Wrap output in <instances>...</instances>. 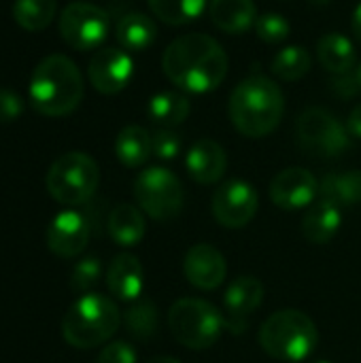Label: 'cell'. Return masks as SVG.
Returning a JSON list of instances; mask_svg holds the SVG:
<instances>
[{
  "label": "cell",
  "instance_id": "cell-11",
  "mask_svg": "<svg viewBox=\"0 0 361 363\" xmlns=\"http://www.w3.org/2000/svg\"><path fill=\"white\" fill-rule=\"evenodd\" d=\"M260 206V196L249 181L232 179L226 181L213 196V215L215 219L230 230L245 228L251 223Z\"/></svg>",
  "mask_w": 361,
  "mask_h": 363
},
{
  "label": "cell",
  "instance_id": "cell-33",
  "mask_svg": "<svg viewBox=\"0 0 361 363\" xmlns=\"http://www.w3.org/2000/svg\"><path fill=\"white\" fill-rule=\"evenodd\" d=\"M181 136L170 130V128H162L153 134V155L162 162H170L181 153Z\"/></svg>",
  "mask_w": 361,
  "mask_h": 363
},
{
  "label": "cell",
  "instance_id": "cell-40",
  "mask_svg": "<svg viewBox=\"0 0 361 363\" xmlns=\"http://www.w3.org/2000/svg\"><path fill=\"white\" fill-rule=\"evenodd\" d=\"M355 77H357V85H360V89H361V64H360V68H357V72H355Z\"/></svg>",
  "mask_w": 361,
  "mask_h": 363
},
{
  "label": "cell",
  "instance_id": "cell-36",
  "mask_svg": "<svg viewBox=\"0 0 361 363\" xmlns=\"http://www.w3.org/2000/svg\"><path fill=\"white\" fill-rule=\"evenodd\" d=\"M347 132L353 136V138H360L361 140V104L355 106L351 111V115L347 117Z\"/></svg>",
  "mask_w": 361,
  "mask_h": 363
},
{
  "label": "cell",
  "instance_id": "cell-37",
  "mask_svg": "<svg viewBox=\"0 0 361 363\" xmlns=\"http://www.w3.org/2000/svg\"><path fill=\"white\" fill-rule=\"evenodd\" d=\"M351 30L355 34V38L361 43V2L355 6L353 11V19H351Z\"/></svg>",
  "mask_w": 361,
  "mask_h": 363
},
{
  "label": "cell",
  "instance_id": "cell-35",
  "mask_svg": "<svg viewBox=\"0 0 361 363\" xmlns=\"http://www.w3.org/2000/svg\"><path fill=\"white\" fill-rule=\"evenodd\" d=\"M21 113H23V100L11 89H0V123H11L19 119Z\"/></svg>",
  "mask_w": 361,
  "mask_h": 363
},
{
  "label": "cell",
  "instance_id": "cell-18",
  "mask_svg": "<svg viewBox=\"0 0 361 363\" xmlns=\"http://www.w3.org/2000/svg\"><path fill=\"white\" fill-rule=\"evenodd\" d=\"M106 287L121 302H134L143 296L145 274L136 255L119 253L106 268Z\"/></svg>",
  "mask_w": 361,
  "mask_h": 363
},
{
  "label": "cell",
  "instance_id": "cell-27",
  "mask_svg": "<svg viewBox=\"0 0 361 363\" xmlns=\"http://www.w3.org/2000/svg\"><path fill=\"white\" fill-rule=\"evenodd\" d=\"M147 2L151 13L168 26L189 23L198 19L211 4V0H147Z\"/></svg>",
  "mask_w": 361,
  "mask_h": 363
},
{
  "label": "cell",
  "instance_id": "cell-38",
  "mask_svg": "<svg viewBox=\"0 0 361 363\" xmlns=\"http://www.w3.org/2000/svg\"><path fill=\"white\" fill-rule=\"evenodd\" d=\"M147 363H183L181 359H177V357H168V355H160V357H153V359H149Z\"/></svg>",
  "mask_w": 361,
  "mask_h": 363
},
{
  "label": "cell",
  "instance_id": "cell-32",
  "mask_svg": "<svg viewBox=\"0 0 361 363\" xmlns=\"http://www.w3.org/2000/svg\"><path fill=\"white\" fill-rule=\"evenodd\" d=\"M289 32H291L289 21L279 13H264L255 19V34L268 45L283 43L289 36Z\"/></svg>",
  "mask_w": 361,
  "mask_h": 363
},
{
  "label": "cell",
  "instance_id": "cell-16",
  "mask_svg": "<svg viewBox=\"0 0 361 363\" xmlns=\"http://www.w3.org/2000/svg\"><path fill=\"white\" fill-rule=\"evenodd\" d=\"M264 300V285L255 277H238L234 279L226 294H223V306L230 315L226 321V328H234V332H245L247 319L262 306Z\"/></svg>",
  "mask_w": 361,
  "mask_h": 363
},
{
  "label": "cell",
  "instance_id": "cell-30",
  "mask_svg": "<svg viewBox=\"0 0 361 363\" xmlns=\"http://www.w3.org/2000/svg\"><path fill=\"white\" fill-rule=\"evenodd\" d=\"M123 323L134 338L147 340L157 332V306L147 298H138L123 313Z\"/></svg>",
  "mask_w": 361,
  "mask_h": 363
},
{
  "label": "cell",
  "instance_id": "cell-2",
  "mask_svg": "<svg viewBox=\"0 0 361 363\" xmlns=\"http://www.w3.org/2000/svg\"><path fill=\"white\" fill-rule=\"evenodd\" d=\"M228 113L243 136L264 138L279 128L285 113V96L266 74H251L230 94Z\"/></svg>",
  "mask_w": 361,
  "mask_h": 363
},
{
  "label": "cell",
  "instance_id": "cell-20",
  "mask_svg": "<svg viewBox=\"0 0 361 363\" xmlns=\"http://www.w3.org/2000/svg\"><path fill=\"white\" fill-rule=\"evenodd\" d=\"M343 225V213L336 204L319 200L309 206L304 219H302V234L313 245H326L330 242Z\"/></svg>",
  "mask_w": 361,
  "mask_h": 363
},
{
  "label": "cell",
  "instance_id": "cell-17",
  "mask_svg": "<svg viewBox=\"0 0 361 363\" xmlns=\"http://www.w3.org/2000/svg\"><path fill=\"white\" fill-rule=\"evenodd\" d=\"M185 168L189 177L200 185H215L223 179L228 170V155L226 149L211 138L196 140L187 155H185Z\"/></svg>",
  "mask_w": 361,
  "mask_h": 363
},
{
  "label": "cell",
  "instance_id": "cell-22",
  "mask_svg": "<svg viewBox=\"0 0 361 363\" xmlns=\"http://www.w3.org/2000/svg\"><path fill=\"white\" fill-rule=\"evenodd\" d=\"M115 36L121 49H126L128 53L147 51L157 40V26L145 13H128L117 21Z\"/></svg>",
  "mask_w": 361,
  "mask_h": 363
},
{
  "label": "cell",
  "instance_id": "cell-31",
  "mask_svg": "<svg viewBox=\"0 0 361 363\" xmlns=\"http://www.w3.org/2000/svg\"><path fill=\"white\" fill-rule=\"evenodd\" d=\"M100 274H102V264L98 257L89 255V257H83L74 264L72 268V274H70V287L72 291L77 294H89V289L100 281Z\"/></svg>",
  "mask_w": 361,
  "mask_h": 363
},
{
  "label": "cell",
  "instance_id": "cell-1",
  "mask_svg": "<svg viewBox=\"0 0 361 363\" xmlns=\"http://www.w3.org/2000/svg\"><path fill=\"white\" fill-rule=\"evenodd\" d=\"M164 74L187 94L215 91L228 74V55L209 34L191 32L174 38L162 55Z\"/></svg>",
  "mask_w": 361,
  "mask_h": 363
},
{
  "label": "cell",
  "instance_id": "cell-10",
  "mask_svg": "<svg viewBox=\"0 0 361 363\" xmlns=\"http://www.w3.org/2000/svg\"><path fill=\"white\" fill-rule=\"evenodd\" d=\"M109 15L91 2H70L60 15V36L77 51L100 49L109 36Z\"/></svg>",
  "mask_w": 361,
  "mask_h": 363
},
{
  "label": "cell",
  "instance_id": "cell-39",
  "mask_svg": "<svg viewBox=\"0 0 361 363\" xmlns=\"http://www.w3.org/2000/svg\"><path fill=\"white\" fill-rule=\"evenodd\" d=\"M309 2H311V4H319V6H321V4H330L332 0H309Z\"/></svg>",
  "mask_w": 361,
  "mask_h": 363
},
{
  "label": "cell",
  "instance_id": "cell-14",
  "mask_svg": "<svg viewBox=\"0 0 361 363\" xmlns=\"http://www.w3.org/2000/svg\"><path fill=\"white\" fill-rule=\"evenodd\" d=\"M89 221L83 213L79 211H62L57 213L49 228H47V247L53 255L62 259L77 257L79 253L85 251L89 242Z\"/></svg>",
  "mask_w": 361,
  "mask_h": 363
},
{
  "label": "cell",
  "instance_id": "cell-9",
  "mask_svg": "<svg viewBox=\"0 0 361 363\" xmlns=\"http://www.w3.org/2000/svg\"><path fill=\"white\" fill-rule=\"evenodd\" d=\"M296 138L304 153L315 157H338L351 147V134L330 111L311 106L296 121Z\"/></svg>",
  "mask_w": 361,
  "mask_h": 363
},
{
  "label": "cell",
  "instance_id": "cell-12",
  "mask_svg": "<svg viewBox=\"0 0 361 363\" xmlns=\"http://www.w3.org/2000/svg\"><path fill=\"white\" fill-rule=\"evenodd\" d=\"M89 83L96 91L104 96L119 94L128 87L134 77V60L126 49L119 47H100L87 66Z\"/></svg>",
  "mask_w": 361,
  "mask_h": 363
},
{
  "label": "cell",
  "instance_id": "cell-4",
  "mask_svg": "<svg viewBox=\"0 0 361 363\" xmlns=\"http://www.w3.org/2000/svg\"><path fill=\"white\" fill-rule=\"evenodd\" d=\"M121 313L117 304L102 294H83L62 319V336L74 349H94L104 345L117 332Z\"/></svg>",
  "mask_w": 361,
  "mask_h": 363
},
{
  "label": "cell",
  "instance_id": "cell-41",
  "mask_svg": "<svg viewBox=\"0 0 361 363\" xmlns=\"http://www.w3.org/2000/svg\"><path fill=\"white\" fill-rule=\"evenodd\" d=\"M315 363H332V362H315Z\"/></svg>",
  "mask_w": 361,
  "mask_h": 363
},
{
  "label": "cell",
  "instance_id": "cell-26",
  "mask_svg": "<svg viewBox=\"0 0 361 363\" xmlns=\"http://www.w3.org/2000/svg\"><path fill=\"white\" fill-rule=\"evenodd\" d=\"M189 111H191L189 98L179 91H160L149 100L147 106L149 119L164 128L183 123L189 117Z\"/></svg>",
  "mask_w": 361,
  "mask_h": 363
},
{
  "label": "cell",
  "instance_id": "cell-15",
  "mask_svg": "<svg viewBox=\"0 0 361 363\" xmlns=\"http://www.w3.org/2000/svg\"><path fill=\"white\" fill-rule=\"evenodd\" d=\"M183 272H185V279L196 289L213 291L223 285L228 266H226V257L219 249H215L213 245L200 242L187 251L185 262H183Z\"/></svg>",
  "mask_w": 361,
  "mask_h": 363
},
{
  "label": "cell",
  "instance_id": "cell-7",
  "mask_svg": "<svg viewBox=\"0 0 361 363\" xmlns=\"http://www.w3.org/2000/svg\"><path fill=\"white\" fill-rule=\"evenodd\" d=\"M100 168L96 160L81 151L60 155L45 179L49 196L64 206L85 204L98 189Z\"/></svg>",
  "mask_w": 361,
  "mask_h": 363
},
{
  "label": "cell",
  "instance_id": "cell-29",
  "mask_svg": "<svg viewBox=\"0 0 361 363\" xmlns=\"http://www.w3.org/2000/svg\"><path fill=\"white\" fill-rule=\"evenodd\" d=\"M270 70L274 72L277 79L281 81H300L302 77L309 74L311 70V53L300 47V45H289L283 47L274 57H272V66Z\"/></svg>",
  "mask_w": 361,
  "mask_h": 363
},
{
  "label": "cell",
  "instance_id": "cell-28",
  "mask_svg": "<svg viewBox=\"0 0 361 363\" xmlns=\"http://www.w3.org/2000/svg\"><path fill=\"white\" fill-rule=\"evenodd\" d=\"M57 11V0H15L13 19L28 32L45 30Z\"/></svg>",
  "mask_w": 361,
  "mask_h": 363
},
{
  "label": "cell",
  "instance_id": "cell-21",
  "mask_svg": "<svg viewBox=\"0 0 361 363\" xmlns=\"http://www.w3.org/2000/svg\"><path fill=\"white\" fill-rule=\"evenodd\" d=\"M145 215L134 204H117L109 215V234L119 247H136L145 238Z\"/></svg>",
  "mask_w": 361,
  "mask_h": 363
},
{
  "label": "cell",
  "instance_id": "cell-5",
  "mask_svg": "<svg viewBox=\"0 0 361 363\" xmlns=\"http://www.w3.org/2000/svg\"><path fill=\"white\" fill-rule=\"evenodd\" d=\"M260 345L279 362L300 363L315 353L319 345V332L309 315L296 308H285L270 315L262 323Z\"/></svg>",
  "mask_w": 361,
  "mask_h": 363
},
{
  "label": "cell",
  "instance_id": "cell-3",
  "mask_svg": "<svg viewBox=\"0 0 361 363\" xmlns=\"http://www.w3.org/2000/svg\"><path fill=\"white\" fill-rule=\"evenodd\" d=\"M30 104L45 117L70 115L83 100V77L66 55H47L38 62L28 87Z\"/></svg>",
  "mask_w": 361,
  "mask_h": 363
},
{
  "label": "cell",
  "instance_id": "cell-24",
  "mask_svg": "<svg viewBox=\"0 0 361 363\" xmlns=\"http://www.w3.org/2000/svg\"><path fill=\"white\" fill-rule=\"evenodd\" d=\"M317 55H319L321 66L332 74H349L357 60L353 43L345 34H338V32H330L319 38Z\"/></svg>",
  "mask_w": 361,
  "mask_h": 363
},
{
  "label": "cell",
  "instance_id": "cell-8",
  "mask_svg": "<svg viewBox=\"0 0 361 363\" xmlns=\"http://www.w3.org/2000/svg\"><path fill=\"white\" fill-rule=\"evenodd\" d=\"M134 198L138 208L155 221H170L181 215L185 204V189L179 177L164 168H145L134 181Z\"/></svg>",
  "mask_w": 361,
  "mask_h": 363
},
{
  "label": "cell",
  "instance_id": "cell-6",
  "mask_svg": "<svg viewBox=\"0 0 361 363\" xmlns=\"http://www.w3.org/2000/svg\"><path fill=\"white\" fill-rule=\"evenodd\" d=\"M168 325L172 338L179 345L191 351H204L221 338L226 330V319L206 300L181 298L170 306Z\"/></svg>",
  "mask_w": 361,
  "mask_h": 363
},
{
  "label": "cell",
  "instance_id": "cell-19",
  "mask_svg": "<svg viewBox=\"0 0 361 363\" xmlns=\"http://www.w3.org/2000/svg\"><path fill=\"white\" fill-rule=\"evenodd\" d=\"M211 21L226 34H243L255 26L257 9L253 0H211Z\"/></svg>",
  "mask_w": 361,
  "mask_h": 363
},
{
  "label": "cell",
  "instance_id": "cell-23",
  "mask_svg": "<svg viewBox=\"0 0 361 363\" xmlns=\"http://www.w3.org/2000/svg\"><path fill=\"white\" fill-rule=\"evenodd\" d=\"M115 155L126 168H140L153 155V136L140 125H126L115 138Z\"/></svg>",
  "mask_w": 361,
  "mask_h": 363
},
{
  "label": "cell",
  "instance_id": "cell-25",
  "mask_svg": "<svg viewBox=\"0 0 361 363\" xmlns=\"http://www.w3.org/2000/svg\"><path fill=\"white\" fill-rule=\"evenodd\" d=\"M319 196L326 202L343 206H355L361 202V170L330 172L319 183Z\"/></svg>",
  "mask_w": 361,
  "mask_h": 363
},
{
  "label": "cell",
  "instance_id": "cell-13",
  "mask_svg": "<svg viewBox=\"0 0 361 363\" xmlns=\"http://www.w3.org/2000/svg\"><path fill=\"white\" fill-rule=\"evenodd\" d=\"M319 196V183L306 168L294 166L281 170L270 183V200L281 211L309 208Z\"/></svg>",
  "mask_w": 361,
  "mask_h": 363
},
{
  "label": "cell",
  "instance_id": "cell-34",
  "mask_svg": "<svg viewBox=\"0 0 361 363\" xmlns=\"http://www.w3.org/2000/svg\"><path fill=\"white\" fill-rule=\"evenodd\" d=\"M136 362H138V355H136L134 347H132V345H128V342H123V340H117V342L106 345V347L100 351L98 359H96V363H136Z\"/></svg>",
  "mask_w": 361,
  "mask_h": 363
}]
</instances>
